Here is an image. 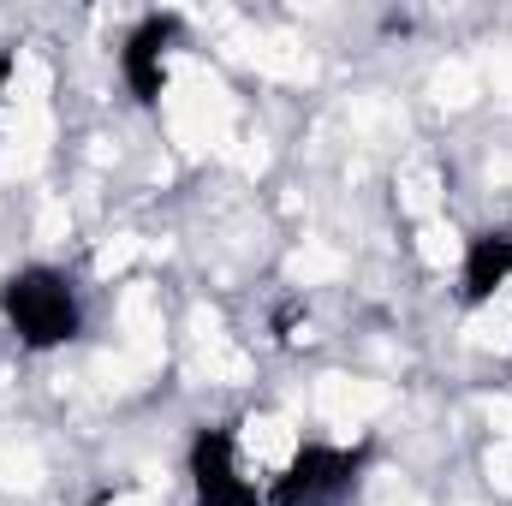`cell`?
I'll use <instances>...</instances> for the list:
<instances>
[{"label": "cell", "mask_w": 512, "mask_h": 506, "mask_svg": "<svg viewBox=\"0 0 512 506\" xmlns=\"http://www.w3.org/2000/svg\"><path fill=\"white\" fill-rule=\"evenodd\" d=\"M185 501L191 506H268V471L233 423H197L185 435Z\"/></svg>", "instance_id": "3957f363"}, {"label": "cell", "mask_w": 512, "mask_h": 506, "mask_svg": "<svg viewBox=\"0 0 512 506\" xmlns=\"http://www.w3.org/2000/svg\"><path fill=\"white\" fill-rule=\"evenodd\" d=\"M0 328L30 358H54L66 346H78L90 328V304H84L78 274L66 262H48V256L6 268L0 274Z\"/></svg>", "instance_id": "6da1fadb"}, {"label": "cell", "mask_w": 512, "mask_h": 506, "mask_svg": "<svg viewBox=\"0 0 512 506\" xmlns=\"http://www.w3.org/2000/svg\"><path fill=\"white\" fill-rule=\"evenodd\" d=\"M191 36H185V18L179 12H143L131 18L120 48H114V72H120V90H126L137 108H161L173 78H179V60H185Z\"/></svg>", "instance_id": "277c9868"}, {"label": "cell", "mask_w": 512, "mask_h": 506, "mask_svg": "<svg viewBox=\"0 0 512 506\" xmlns=\"http://www.w3.org/2000/svg\"><path fill=\"white\" fill-rule=\"evenodd\" d=\"M459 304L471 316L512 304V227H483L459 251Z\"/></svg>", "instance_id": "5b68a950"}, {"label": "cell", "mask_w": 512, "mask_h": 506, "mask_svg": "<svg viewBox=\"0 0 512 506\" xmlns=\"http://www.w3.org/2000/svg\"><path fill=\"white\" fill-rule=\"evenodd\" d=\"M12 84H18V48H0V120L12 108Z\"/></svg>", "instance_id": "8992f818"}, {"label": "cell", "mask_w": 512, "mask_h": 506, "mask_svg": "<svg viewBox=\"0 0 512 506\" xmlns=\"http://www.w3.org/2000/svg\"><path fill=\"white\" fill-rule=\"evenodd\" d=\"M370 477V441L340 435H298L274 471H268V506H346Z\"/></svg>", "instance_id": "7a4b0ae2"}]
</instances>
